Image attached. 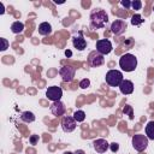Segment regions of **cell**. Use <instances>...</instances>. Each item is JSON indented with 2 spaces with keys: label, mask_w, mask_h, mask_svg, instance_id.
Masks as SVG:
<instances>
[{
  "label": "cell",
  "mask_w": 154,
  "mask_h": 154,
  "mask_svg": "<svg viewBox=\"0 0 154 154\" xmlns=\"http://www.w3.org/2000/svg\"><path fill=\"white\" fill-rule=\"evenodd\" d=\"M132 147L137 152H143L148 147V137L143 134H136L132 136Z\"/></svg>",
  "instance_id": "cell-4"
},
{
  "label": "cell",
  "mask_w": 154,
  "mask_h": 154,
  "mask_svg": "<svg viewBox=\"0 0 154 154\" xmlns=\"http://www.w3.org/2000/svg\"><path fill=\"white\" fill-rule=\"evenodd\" d=\"M76 123L77 122L75 120L73 117H71V116H64L63 119H61V128H63V130L65 132H71V131H73L76 129V125H77Z\"/></svg>",
  "instance_id": "cell-9"
},
{
  "label": "cell",
  "mask_w": 154,
  "mask_h": 154,
  "mask_svg": "<svg viewBox=\"0 0 154 154\" xmlns=\"http://www.w3.org/2000/svg\"><path fill=\"white\" fill-rule=\"evenodd\" d=\"M0 7H1V11H0V14H4V12H5V10H4V5H2V2H0Z\"/></svg>",
  "instance_id": "cell-29"
},
{
  "label": "cell",
  "mask_w": 154,
  "mask_h": 154,
  "mask_svg": "<svg viewBox=\"0 0 154 154\" xmlns=\"http://www.w3.org/2000/svg\"><path fill=\"white\" fill-rule=\"evenodd\" d=\"M73 154H85V153H84V150H82V149H77Z\"/></svg>",
  "instance_id": "cell-28"
},
{
  "label": "cell",
  "mask_w": 154,
  "mask_h": 154,
  "mask_svg": "<svg viewBox=\"0 0 154 154\" xmlns=\"http://www.w3.org/2000/svg\"><path fill=\"white\" fill-rule=\"evenodd\" d=\"M123 112H124V113H129L130 119H132V109H131V107H130V106H125V107H124V109H123Z\"/></svg>",
  "instance_id": "cell-26"
},
{
  "label": "cell",
  "mask_w": 154,
  "mask_h": 154,
  "mask_svg": "<svg viewBox=\"0 0 154 154\" xmlns=\"http://www.w3.org/2000/svg\"><path fill=\"white\" fill-rule=\"evenodd\" d=\"M64 154H73L72 152H64Z\"/></svg>",
  "instance_id": "cell-31"
},
{
  "label": "cell",
  "mask_w": 154,
  "mask_h": 154,
  "mask_svg": "<svg viewBox=\"0 0 154 154\" xmlns=\"http://www.w3.org/2000/svg\"><path fill=\"white\" fill-rule=\"evenodd\" d=\"M131 7H132L134 10H141L142 2H141L140 0H134V1H131Z\"/></svg>",
  "instance_id": "cell-22"
},
{
  "label": "cell",
  "mask_w": 154,
  "mask_h": 154,
  "mask_svg": "<svg viewBox=\"0 0 154 154\" xmlns=\"http://www.w3.org/2000/svg\"><path fill=\"white\" fill-rule=\"evenodd\" d=\"M109 149H111L113 153H116V152H118V149H119V144H118L117 142H113V143L109 144Z\"/></svg>",
  "instance_id": "cell-24"
},
{
  "label": "cell",
  "mask_w": 154,
  "mask_h": 154,
  "mask_svg": "<svg viewBox=\"0 0 154 154\" xmlns=\"http://www.w3.org/2000/svg\"><path fill=\"white\" fill-rule=\"evenodd\" d=\"M96 51L100 54H102V55L109 54L112 52V43H111V41L107 40V38L97 40L96 41Z\"/></svg>",
  "instance_id": "cell-8"
},
{
  "label": "cell",
  "mask_w": 154,
  "mask_h": 154,
  "mask_svg": "<svg viewBox=\"0 0 154 154\" xmlns=\"http://www.w3.org/2000/svg\"><path fill=\"white\" fill-rule=\"evenodd\" d=\"M49 108H51V112L54 116H57V117L64 116V113L66 111V107H65V105L61 101H54V102H52V105H51Z\"/></svg>",
  "instance_id": "cell-11"
},
{
  "label": "cell",
  "mask_w": 154,
  "mask_h": 154,
  "mask_svg": "<svg viewBox=\"0 0 154 154\" xmlns=\"http://www.w3.org/2000/svg\"><path fill=\"white\" fill-rule=\"evenodd\" d=\"M103 63H105V58H103V55L100 54L97 51H93V52L89 53V57H88V64H89L91 67L101 66Z\"/></svg>",
  "instance_id": "cell-6"
},
{
  "label": "cell",
  "mask_w": 154,
  "mask_h": 154,
  "mask_svg": "<svg viewBox=\"0 0 154 154\" xmlns=\"http://www.w3.org/2000/svg\"><path fill=\"white\" fill-rule=\"evenodd\" d=\"M120 4H122V6H124L125 8H129V7L131 6V1H129V0H122Z\"/></svg>",
  "instance_id": "cell-27"
},
{
  "label": "cell",
  "mask_w": 154,
  "mask_h": 154,
  "mask_svg": "<svg viewBox=\"0 0 154 154\" xmlns=\"http://www.w3.org/2000/svg\"><path fill=\"white\" fill-rule=\"evenodd\" d=\"M52 32V25L48 22H43L38 25V34L42 36H47Z\"/></svg>",
  "instance_id": "cell-15"
},
{
  "label": "cell",
  "mask_w": 154,
  "mask_h": 154,
  "mask_svg": "<svg viewBox=\"0 0 154 154\" xmlns=\"http://www.w3.org/2000/svg\"><path fill=\"white\" fill-rule=\"evenodd\" d=\"M20 119H22L24 123H32V122L35 120V114H34L32 112H30V111H25V112L22 113Z\"/></svg>",
  "instance_id": "cell-18"
},
{
  "label": "cell",
  "mask_w": 154,
  "mask_h": 154,
  "mask_svg": "<svg viewBox=\"0 0 154 154\" xmlns=\"http://www.w3.org/2000/svg\"><path fill=\"white\" fill-rule=\"evenodd\" d=\"M1 42H2V47L0 48L1 51H5V49H7L8 48V42H7V40L6 38H4V37H1V40H0Z\"/></svg>",
  "instance_id": "cell-25"
},
{
  "label": "cell",
  "mask_w": 154,
  "mask_h": 154,
  "mask_svg": "<svg viewBox=\"0 0 154 154\" xmlns=\"http://www.w3.org/2000/svg\"><path fill=\"white\" fill-rule=\"evenodd\" d=\"M106 83L111 87H119L120 83L124 81L123 78V73L119 70H109L107 71L106 76H105Z\"/></svg>",
  "instance_id": "cell-3"
},
{
  "label": "cell",
  "mask_w": 154,
  "mask_h": 154,
  "mask_svg": "<svg viewBox=\"0 0 154 154\" xmlns=\"http://www.w3.org/2000/svg\"><path fill=\"white\" fill-rule=\"evenodd\" d=\"M126 29V23L123 19H116L111 24V31L114 35H122Z\"/></svg>",
  "instance_id": "cell-10"
},
{
  "label": "cell",
  "mask_w": 154,
  "mask_h": 154,
  "mask_svg": "<svg viewBox=\"0 0 154 154\" xmlns=\"http://www.w3.org/2000/svg\"><path fill=\"white\" fill-rule=\"evenodd\" d=\"M143 22H144V19H143L142 16L138 14V13H136V14H134V16L131 17V24H132V25H141Z\"/></svg>",
  "instance_id": "cell-20"
},
{
  "label": "cell",
  "mask_w": 154,
  "mask_h": 154,
  "mask_svg": "<svg viewBox=\"0 0 154 154\" xmlns=\"http://www.w3.org/2000/svg\"><path fill=\"white\" fill-rule=\"evenodd\" d=\"M119 66L125 72H132L137 67V58L131 53H126V54L120 57Z\"/></svg>",
  "instance_id": "cell-2"
},
{
  "label": "cell",
  "mask_w": 154,
  "mask_h": 154,
  "mask_svg": "<svg viewBox=\"0 0 154 154\" xmlns=\"http://www.w3.org/2000/svg\"><path fill=\"white\" fill-rule=\"evenodd\" d=\"M72 45H73V47L76 48V49H78V51H83V49H85V47H87V41H85V38H83V36H75L73 38H72Z\"/></svg>",
  "instance_id": "cell-14"
},
{
  "label": "cell",
  "mask_w": 154,
  "mask_h": 154,
  "mask_svg": "<svg viewBox=\"0 0 154 154\" xmlns=\"http://www.w3.org/2000/svg\"><path fill=\"white\" fill-rule=\"evenodd\" d=\"M119 90H120L122 94L129 95V94H131L134 91V83L131 81H129V79H124L119 85Z\"/></svg>",
  "instance_id": "cell-13"
},
{
  "label": "cell",
  "mask_w": 154,
  "mask_h": 154,
  "mask_svg": "<svg viewBox=\"0 0 154 154\" xmlns=\"http://www.w3.org/2000/svg\"><path fill=\"white\" fill-rule=\"evenodd\" d=\"M90 26L93 29H101L108 22V16L105 10L102 8H94L90 12Z\"/></svg>",
  "instance_id": "cell-1"
},
{
  "label": "cell",
  "mask_w": 154,
  "mask_h": 154,
  "mask_svg": "<svg viewBox=\"0 0 154 154\" xmlns=\"http://www.w3.org/2000/svg\"><path fill=\"white\" fill-rule=\"evenodd\" d=\"M29 141H30V144H37V142H38V135H31L29 137Z\"/></svg>",
  "instance_id": "cell-23"
},
{
  "label": "cell",
  "mask_w": 154,
  "mask_h": 154,
  "mask_svg": "<svg viewBox=\"0 0 154 154\" xmlns=\"http://www.w3.org/2000/svg\"><path fill=\"white\" fill-rule=\"evenodd\" d=\"M88 87H90V81L88 78H83L81 82H79V88L82 89H87Z\"/></svg>",
  "instance_id": "cell-21"
},
{
  "label": "cell",
  "mask_w": 154,
  "mask_h": 154,
  "mask_svg": "<svg viewBox=\"0 0 154 154\" xmlns=\"http://www.w3.org/2000/svg\"><path fill=\"white\" fill-rule=\"evenodd\" d=\"M46 96L48 100L51 101H60L61 96H63V90L60 87H57V85H52V87H48V89L46 90Z\"/></svg>",
  "instance_id": "cell-7"
},
{
  "label": "cell",
  "mask_w": 154,
  "mask_h": 154,
  "mask_svg": "<svg viewBox=\"0 0 154 154\" xmlns=\"http://www.w3.org/2000/svg\"><path fill=\"white\" fill-rule=\"evenodd\" d=\"M23 30H24V24H23L22 22L16 20V22L12 23V25H11V31H12L13 34H19V32H22Z\"/></svg>",
  "instance_id": "cell-17"
},
{
  "label": "cell",
  "mask_w": 154,
  "mask_h": 154,
  "mask_svg": "<svg viewBox=\"0 0 154 154\" xmlns=\"http://www.w3.org/2000/svg\"><path fill=\"white\" fill-rule=\"evenodd\" d=\"M75 73H76V69L71 65H64L59 70V75L64 82H71L75 78Z\"/></svg>",
  "instance_id": "cell-5"
},
{
  "label": "cell",
  "mask_w": 154,
  "mask_h": 154,
  "mask_svg": "<svg viewBox=\"0 0 154 154\" xmlns=\"http://www.w3.org/2000/svg\"><path fill=\"white\" fill-rule=\"evenodd\" d=\"M93 147L97 153H105L109 148V143L103 138H97L93 142Z\"/></svg>",
  "instance_id": "cell-12"
},
{
  "label": "cell",
  "mask_w": 154,
  "mask_h": 154,
  "mask_svg": "<svg viewBox=\"0 0 154 154\" xmlns=\"http://www.w3.org/2000/svg\"><path fill=\"white\" fill-rule=\"evenodd\" d=\"M153 11H154V7H153Z\"/></svg>",
  "instance_id": "cell-32"
},
{
  "label": "cell",
  "mask_w": 154,
  "mask_h": 154,
  "mask_svg": "<svg viewBox=\"0 0 154 154\" xmlns=\"http://www.w3.org/2000/svg\"><path fill=\"white\" fill-rule=\"evenodd\" d=\"M146 136L148 137V140H153L154 141V120L149 122L147 125H146Z\"/></svg>",
  "instance_id": "cell-16"
},
{
  "label": "cell",
  "mask_w": 154,
  "mask_h": 154,
  "mask_svg": "<svg viewBox=\"0 0 154 154\" xmlns=\"http://www.w3.org/2000/svg\"><path fill=\"white\" fill-rule=\"evenodd\" d=\"M65 55L66 57H71L72 55V52L71 51H65Z\"/></svg>",
  "instance_id": "cell-30"
},
{
  "label": "cell",
  "mask_w": 154,
  "mask_h": 154,
  "mask_svg": "<svg viewBox=\"0 0 154 154\" xmlns=\"http://www.w3.org/2000/svg\"><path fill=\"white\" fill-rule=\"evenodd\" d=\"M73 118H75V120H76L77 123L84 122V119H85V113H84V111H82V109L76 111V112L73 113Z\"/></svg>",
  "instance_id": "cell-19"
}]
</instances>
